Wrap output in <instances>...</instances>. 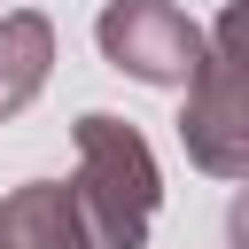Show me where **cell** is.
<instances>
[{
  "mask_svg": "<svg viewBox=\"0 0 249 249\" xmlns=\"http://www.w3.org/2000/svg\"><path fill=\"white\" fill-rule=\"evenodd\" d=\"M70 140H78V171H70L78 241L86 249H148L163 171H156V148L140 140V124L109 117V109H86L70 124Z\"/></svg>",
  "mask_w": 249,
  "mask_h": 249,
  "instance_id": "1",
  "label": "cell"
},
{
  "mask_svg": "<svg viewBox=\"0 0 249 249\" xmlns=\"http://www.w3.org/2000/svg\"><path fill=\"white\" fill-rule=\"evenodd\" d=\"M179 93H187V109H179L187 156L210 179H249V93H241V70H233V16L202 39V62Z\"/></svg>",
  "mask_w": 249,
  "mask_h": 249,
  "instance_id": "2",
  "label": "cell"
},
{
  "mask_svg": "<svg viewBox=\"0 0 249 249\" xmlns=\"http://www.w3.org/2000/svg\"><path fill=\"white\" fill-rule=\"evenodd\" d=\"M93 47L109 70L140 78V86H187L195 62H202V23L171 0H109L93 16Z\"/></svg>",
  "mask_w": 249,
  "mask_h": 249,
  "instance_id": "3",
  "label": "cell"
},
{
  "mask_svg": "<svg viewBox=\"0 0 249 249\" xmlns=\"http://www.w3.org/2000/svg\"><path fill=\"white\" fill-rule=\"evenodd\" d=\"M47 78H54V23L39 8L0 16V117H23Z\"/></svg>",
  "mask_w": 249,
  "mask_h": 249,
  "instance_id": "4",
  "label": "cell"
},
{
  "mask_svg": "<svg viewBox=\"0 0 249 249\" xmlns=\"http://www.w3.org/2000/svg\"><path fill=\"white\" fill-rule=\"evenodd\" d=\"M0 249H86L62 179H23L0 202Z\"/></svg>",
  "mask_w": 249,
  "mask_h": 249,
  "instance_id": "5",
  "label": "cell"
}]
</instances>
